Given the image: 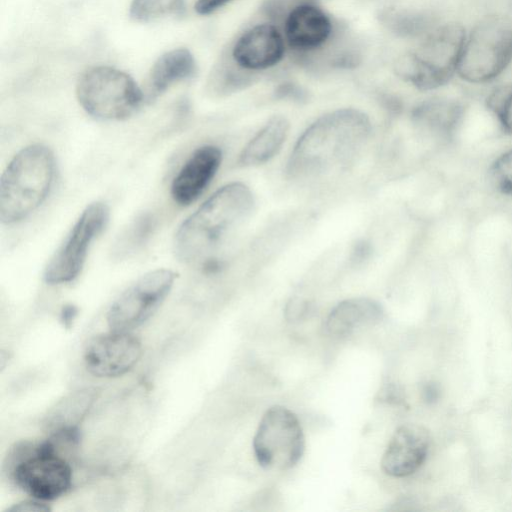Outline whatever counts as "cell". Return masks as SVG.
<instances>
[{
    "mask_svg": "<svg viewBox=\"0 0 512 512\" xmlns=\"http://www.w3.org/2000/svg\"><path fill=\"white\" fill-rule=\"evenodd\" d=\"M371 128L369 117L357 109L323 115L297 140L286 167L288 177L310 181L347 170L366 146Z\"/></svg>",
    "mask_w": 512,
    "mask_h": 512,
    "instance_id": "6da1fadb",
    "label": "cell"
},
{
    "mask_svg": "<svg viewBox=\"0 0 512 512\" xmlns=\"http://www.w3.org/2000/svg\"><path fill=\"white\" fill-rule=\"evenodd\" d=\"M254 207V196L241 182L229 183L214 192L179 226L174 252L186 263L196 262L238 227Z\"/></svg>",
    "mask_w": 512,
    "mask_h": 512,
    "instance_id": "7a4b0ae2",
    "label": "cell"
},
{
    "mask_svg": "<svg viewBox=\"0 0 512 512\" xmlns=\"http://www.w3.org/2000/svg\"><path fill=\"white\" fill-rule=\"evenodd\" d=\"M54 177L55 158L48 147L33 144L21 149L1 176V222L13 224L35 211L47 198Z\"/></svg>",
    "mask_w": 512,
    "mask_h": 512,
    "instance_id": "3957f363",
    "label": "cell"
},
{
    "mask_svg": "<svg viewBox=\"0 0 512 512\" xmlns=\"http://www.w3.org/2000/svg\"><path fill=\"white\" fill-rule=\"evenodd\" d=\"M53 437L43 441H20L6 458V469L23 492L40 501H52L64 495L72 485L69 462L58 453Z\"/></svg>",
    "mask_w": 512,
    "mask_h": 512,
    "instance_id": "277c9868",
    "label": "cell"
},
{
    "mask_svg": "<svg viewBox=\"0 0 512 512\" xmlns=\"http://www.w3.org/2000/svg\"><path fill=\"white\" fill-rule=\"evenodd\" d=\"M465 39L460 24H444L430 32L416 51L401 56L395 71L419 90L439 88L457 71Z\"/></svg>",
    "mask_w": 512,
    "mask_h": 512,
    "instance_id": "5b68a950",
    "label": "cell"
},
{
    "mask_svg": "<svg viewBox=\"0 0 512 512\" xmlns=\"http://www.w3.org/2000/svg\"><path fill=\"white\" fill-rule=\"evenodd\" d=\"M512 58V21L501 15L480 20L463 46L457 72L465 81L485 83L495 79Z\"/></svg>",
    "mask_w": 512,
    "mask_h": 512,
    "instance_id": "8992f818",
    "label": "cell"
},
{
    "mask_svg": "<svg viewBox=\"0 0 512 512\" xmlns=\"http://www.w3.org/2000/svg\"><path fill=\"white\" fill-rule=\"evenodd\" d=\"M77 99L91 116L103 120H123L141 106L144 96L127 73L109 66H97L78 80Z\"/></svg>",
    "mask_w": 512,
    "mask_h": 512,
    "instance_id": "52a82bcc",
    "label": "cell"
},
{
    "mask_svg": "<svg viewBox=\"0 0 512 512\" xmlns=\"http://www.w3.org/2000/svg\"><path fill=\"white\" fill-rule=\"evenodd\" d=\"M260 466L286 470L295 466L305 450V437L296 415L282 406L269 408L262 416L253 439Z\"/></svg>",
    "mask_w": 512,
    "mask_h": 512,
    "instance_id": "ba28073f",
    "label": "cell"
},
{
    "mask_svg": "<svg viewBox=\"0 0 512 512\" xmlns=\"http://www.w3.org/2000/svg\"><path fill=\"white\" fill-rule=\"evenodd\" d=\"M177 273L156 269L141 276L111 305L107 313L110 330L131 332L147 321L169 294Z\"/></svg>",
    "mask_w": 512,
    "mask_h": 512,
    "instance_id": "9c48e42d",
    "label": "cell"
},
{
    "mask_svg": "<svg viewBox=\"0 0 512 512\" xmlns=\"http://www.w3.org/2000/svg\"><path fill=\"white\" fill-rule=\"evenodd\" d=\"M108 219L109 208L103 202L91 203L84 209L50 259L44 272L46 283H67L79 275L92 241L104 229Z\"/></svg>",
    "mask_w": 512,
    "mask_h": 512,
    "instance_id": "30bf717a",
    "label": "cell"
},
{
    "mask_svg": "<svg viewBox=\"0 0 512 512\" xmlns=\"http://www.w3.org/2000/svg\"><path fill=\"white\" fill-rule=\"evenodd\" d=\"M141 355L142 344L134 334L110 330L88 341L83 359L86 369L92 375L114 378L130 371Z\"/></svg>",
    "mask_w": 512,
    "mask_h": 512,
    "instance_id": "8fae6325",
    "label": "cell"
},
{
    "mask_svg": "<svg viewBox=\"0 0 512 512\" xmlns=\"http://www.w3.org/2000/svg\"><path fill=\"white\" fill-rule=\"evenodd\" d=\"M430 446L429 431L418 424L400 426L391 437L381 459L382 470L392 477H406L424 463Z\"/></svg>",
    "mask_w": 512,
    "mask_h": 512,
    "instance_id": "7c38bea8",
    "label": "cell"
},
{
    "mask_svg": "<svg viewBox=\"0 0 512 512\" xmlns=\"http://www.w3.org/2000/svg\"><path fill=\"white\" fill-rule=\"evenodd\" d=\"M285 52L284 40L271 24H259L244 32L235 42L231 57L247 71H257L278 64Z\"/></svg>",
    "mask_w": 512,
    "mask_h": 512,
    "instance_id": "4fadbf2b",
    "label": "cell"
},
{
    "mask_svg": "<svg viewBox=\"0 0 512 512\" xmlns=\"http://www.w3.org/2000/svg\"><path fill=\"white\" fill-rule=\"evenodd\" d=\"M222 161L221 150L213 145L197 148L181 167L171 184V196L181 205L196 201L210 184Z\"/></svg>",
    "mask_w": 512,
    "mask_h": 512,
    "instance_id": "5bb4252c",
    "label": "cell"
},
{
    "mask_svg": "<svg viewBox=\"0 0 512 512\" xmlns=\"http://www.w3.org/2000/svg\"><path fill=\"white\" fill-rule=\"evenodd\" d=\"M332 33L329 17L318 7L302 4L295 7L285 22V36L289 46L298 51L321 47Z\"/></svg>",
    "mask_w": 512,
    "mask_h": 512,
    "instance_id": "9a60e30c",
    "label": "cell"
},
{
    "mask_svg": "<svg viewBox=\"0 0 512 512\" xmlns=\"http://www.w3.org/2000/svg\"><path fill=\"white\" fill-rule=\"evenodd\" d=\"M464 108L455 100L432 98L414 107L411 120L415 127L427 135L449 139L463 118Z\"/></svg>",
    "mask_w": 512,
    "mask_h": 512,
    "instance_id": "2e32d148",
    "label": "cell"
},
{
    "mask_svg": "<svg viewBox=\"0 0 512 512\" xmlns=\"http://www.w3.org/2000/svg\"><path fill=\"white\" fill-rule=\"evenodd\" d=\"M383 316V308L373 299H347L332 309L326 329L333 336H346L361 326L378 323Z\"/></svg>",
    "mask_w": 512,
    "mask_h": 512,
    "instance_id": "e0dca14e",
    "label": "cell"
},
{
    "mask_svg": "<svg viewBox=\"0 0 512 512\" xmlns=\"http://www.w3.org/2000/svg\"><path fill=\"white\" fill-rule=\"evenodd\" d=\"M196 61L186 48H178L161 55L152 66L147 98L153 100L176 82L192 77L196 72Z\"/></svg>",
    "mask_w": 512,
    "mask_h": 512,
    "instance_id": "ac0fdd59",
    "label": "cell"
},
{
    "mask_svg": "<svg viewBox=\"0 0 512 512\" xmlns=\"http://www.w3.org/2000/svg\"><path fill=\"white\" fill-rule=\"evenodd\" d=\"M289 122L283 116H274L247 143L239 156L242 166H255L272 159L285 142Z\"/></svg>",
    "mask_w": 512,
    "mask_h": 512,
    "instance_id": "d6986e66",
    "label": "cell"
},
{
    "mask_svg": "<svg viewBox=\"0 0 512 512\" xmlns=\"http://www.w3.org/2000/svg\"><path fill=\"white\" fill-rule=\"evenodd\" d=\"M94 400L90 390L78 391L56 405L48 416L47 426L52 430L77 426ZM51 431V432H52Z\"/></svg>",
    "mask_w": 512,
    "mask_h": 512,
    "instance_id": "ffe728a7",
    "label": "cell"
},
{
    "mask_svg": "<svg viewBox=\"0 0 512 512\" xmlns=\"http://www.w3.org/2000/svg\"><path fill=\"white\" fill-rule=\"evenodd\" d=\"M154 227L155 221L152 215L146 213L139 216L121 236H119L113 247L114 256L123 258L135 252L150 237Z\"/></svg>",
    "mask_w": 512,
    "mask_h": 512,
    "instance_id": "44dd1931",
    "label": "cell"
},
{
    "mask_svg": "<svg viewBox=\"0 0 512 512\" xmlns=\"http://www.w3.org/2000/svg\"><path fill=\"white\" fill-rule=\"evenodd\" d=\"M184 0H132L129 15L137 22H150L167 16H181Z\"/></svg>",
    "mask_w": 512,
    "mask_h": 512,
    "instance_id": "7402d4cb",
    "label": "cell"
},
{
    "mask_svg": "<svg viewBox=\"0 0 512 512\" xmlns=\"http://www.w3.org/2000/svg\"><path fill=\"white\" fill-rule=\"evenodd\" d=\"M251 80L252 76L248 75L247 70L240 67L219 68L209 83V90L217 96L228 95L248 86Z\"/></svg>",
    "mask_w": 512,
    "mask_h": 512,
    "instance_id": "603a6c76",
    "label": "cell"
},
{
    "mask_svg": "<svg viewBox=\"0 0 512 512\" xmlns=\"http://www.w3.org/2000/svg\"><path fill=\"white\" fill-rule=\"evenodd\" d=\"M487 106L497 117L502 130L512 135V84L496 88L488 96Z\"/></svg>",
    "mask_w": 512,
    "mask_h": 512,
    "instance_id": "cb8c5ba5",
    "label": "cell"
},
{
    "mask_svg": "<svg viewBox=\"0 0 512 512\" xmlns=\"http://www.w3.org/2000/svg\"><path fill=\"white\" fill-rule=\"evenodd\" d=\"M490 172L496 189L502 194L512 196V149L494 161Z\"/></svg>",
    "mask_w": 512,
    "mask_h": 512,
    "instance_id": "d4e9b609",
    "label": "cell"
},
{
    "mask_svg": "<svg viewBox=\"0 0 512 512\" xmlns=\"http://www.w3.org/2000/svg\"><path fill=\"white\" fill-rule=\"evenodd\" d=\"M8 512H50L51 508L44 502L32 498L13 504Z\"/></svg>",
    "mask_w": 512,
    "mask_h": 512,
    "instance_id": "484cf974",
    "label": "cell"
},
{
    "mask_svg": "<svg viewBox=\"0 0 512 512\" xmlns=\"http://www.w3.org/2000/svg\"><path fill=\"white\" fill-rule=\"evenodd\" d=\"M276 95L280 98H288L296 101H303L307 98L306 92L293 83H284L276 90Z\"/></svg>",
    "mask_w": 512,
    "mask_h": 512,
    "instance_id": "4316f807",
    "label": "cell"
},
{
    "mask_svg": "<svg viewBox=\"0 0 512 512\" xmlns=\"http://www.w3.org/2000/svg\"><path fill=\"white\" fill-rule=\"evenodd\" d=\"M232 0H197L195 11L200 15H209Z\"/></svg>",
    "mask_w": 512,
    "mask_h": 512,
    "instance_id": "83f0119b",
    "label": "cell"
},
{
    "mask_svg": "<svg viewBox=\"0 0 512 512\" xmlns=\"http://www.w3.org/2000/svg\"><path fill=\"white\" fill-rule=\"evenodd\" d=\"M78 309L75 305H65L60 314V320L66 328H70L77 315Z\"/></svg>",
    "mask_w": 512,
    "mask_h": 512,
    "instance_id": "f1b7e54d",
    "label": "cell"
},
{
    "mask_svg": "<svg viewBox=\"0 0 512 512\" xmlns=\"http://www.w3.org/2000/svg\"><path fill=\"white\" fill-rule=\"evenodd\" d=\"M439 396L438 387L434 383H427L423 388V397L427 402L435 401Z\"/></svg>",
    "mask_w": 512,
    "mask_h": 512,
    "instance_id": "f546056e",
    "label": "cell"
}]
</instances>
